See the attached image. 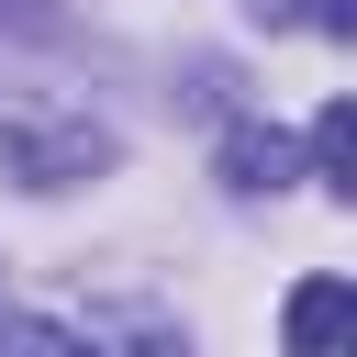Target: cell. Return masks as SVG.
Returning <instances> with one entry per match:
<instances>
[{"label": "cell", "mask_w": 357, "mask_h": 357, "mask_svg": "<svg viewBox=\"0 0 357 357\" xmlns=\"http://www.w3.org/2000/svg\"><path fill=\"white\" fill-rule=\"evenodd\" d=\"M312 178L335 201H357V100H324L312 112Z\"/></svg>", "instance_id": "obj_2"}, {"label": "cell", "mask_w": 357, "mask_h": 357, "mask_svg": "<svg viewBox=\"0 0 357 357\" xmlns=\"http://www.w3.org/2000/svg\"><path fill=\"white\" fill-rule=\"evenodd\" d=\"M0 22H22V33H45L56 11H45V0H0Z\"/></svg>", "instance_id": "obj_6"}, {"label": "cell", "mask_w": 357, "mask_h": 357, "mask_svg": "<svg viewBox=\"0 0 357 357\" xmlns=\"http://www.w3.org/2000/svg\"><path fill=\"white\" fill-rule=\"evenodd\" d=\"M290 178V134H223V190H279Z\"/></svg>", "instance_id": "obj_3"}, {"label": "cell", "mask_w": 357, "mask_h": 357, "mask_svg": "<svg viewBox=\"0 0 357 357\" xmlns=\"http://www.w3.org/2000/svg\"><path fill=\"white\" fill-rule=\"evenodd\" d=\"M0 156H11V178H22V190H67V178L112 167V134H100L89 112H67V100L22 89V100H0Z\"/></svg>", "instance_id": "obj_1"}, {"label": "cell", "mask_w": 357, "mask_h": 357, "mask_svg": "<svg viewBox=\"0 0 357 357\" xmlns=\"http://www.w3.org/2000/svg\"><path fill=\"white\" fill-rule=\"evenodd\" d=\"M257 11H268V22H312V33H335V45L357 33V0H257Z\"/></svg>", "instance_id": "obj_5"}, {"label": "cell", "mask_w": 357, "mask_h": 357, "mask_svg": "<svg viewBox=\"0 0 357 357\" xmlns=\"http://www.w3.org/2000/svg\"><path fill=\"white\" fill-rule=\"evenodd\" d=\"M279 335H290V346H324V335H346V279H301Z\"/></svg>", "instance_id": "obj_4"}]
</instances>
